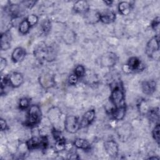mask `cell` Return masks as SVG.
<instances>
[{"label":"cell","mask_w":160,"mask_h":160,"mask_svg":"<svg viewBox=\"0 0 160 160\" xmlns=\"http://www.w3.org/2000/svg\"><path fill=\"white\" fill-rule=\"evenodd\" d=\"M99 20L105 24H109L114 21L116 19V13L110 10H105L99 12Z\"/></svg>","instance_id":"8"},{"label":"cell","mask_w":160,"mask_h":160,"mask_svg":"<svg viewBox=\"0 0 160 160\" xmlns=\"http://www.w3.org/2000/svg\"><path fill=\"white\" fill-rule=\"evenodd\" d=\"M64 40L66 42H68V41H70V44L72 43L75 40V34L72 31H68L65 32L64 35Z\"/></svg>","instance_id":"24"},{"label":"cell","mask_w":160,"mask_h":160,"mask_svg":"<svg viewBox=\"0 0 160 160\" xmlns=\"http://www.w3.org/2000/svg\"><path fill=\"white\" fill-rule=\"evenodd\" d=\"M159 130H160V126L159 124H157L155 128L152 131V136L154 139L157 141V142L159 143Z\"/></svg>","instance_id":"28"},{"label":"cell","mask_w":160,"mask_h":160,"mask_svg":"<svg viewBox=\"0 0 160 160\" xmlns=\"http://www.w3.org/2000/svg\"><path fill=\"white\" fill-rule=\"evenodd\" d=\"M85 74V68L82 65H78L74 69V74L78 78L82 77Z\"/></svg>","instance_id":"26"},{"label":"cell","mask_w":160,"mask_h":160,"mask_svg":"<svg viewBox=\"0 0 160 160\" xmlns=\"http://www.w3.org/2000/svg\"><path fill=\"white\" fill-rule=\"evenodd\" d=\"M74 145L79 148V149H89L90 148V144L89 142L82 138H77L74 142Z\"/></svg>","instance_id":"21"},{"label":"cell","mask_w":160,"mask_h":160,"mask_svg":"<svg viewBox=\"0 0 160 160\" xmlns=\"http://www.w3.org/2000/svg\"><path fill=\"white\" fill-rule=\"evenodd\" d=\"M159 49V35L152 38L147 44L146 52L149 57H154L155 52H158Z\"/></svg>","instance_id":"4"},{"label":"cell","mask_w":160,"mask_h":160,"mask_svg":"<svg viewBox=\"0 0 160 160\" xmlns=\"http://www.w3.org/2000/svg\"><path fill=\"white\" fill-rule=\"evenodd\" d=\"M148 116L151 121H158L159 119V108H154L151 110H149Z\"/></svg>","instance_id":"23"},{"label":"cell","mask_w":160,"mask_h":160,"mask_svg":"<svg viewBox=\"0 0 160 160\" xmlns=\"http://www.w3.org/2000/svg\"><path fill=\"white\" fill-rule=\"evenodd\" d=\"M94 118H95V111L94 109L88 110L83 115V117L80 123V126L82 128L88 126V125L91 124V122L94 121Z\"/></svg>","instance_id":"12"},{"label":"cell","mask_w":160,"mask_h":160,"mask_svg":"<svg viewBox=\"0 0 160 160\" xmlns=\"http://www.w3.org/2000/svg\"><path fill=\"white\" fill-rule=\"evenodd\" d=\"M117 60L118 58L114 53L108 52L101 56L100 63L104 67H112L116 63Z\"/></svg>","instance_id":"5"},{"label":"cell","mask_w":160,"mask_h":160,"mask_svg":"<svg viewBox=\"0 0 160 160\" xmlns=\"http://www.w3.org/2000/svg\"><path fill=\"white\" fill-rule=\"evenodd\" d=\"M26 19L28 21V22L29 23L31 26H33V25H35L38 21V16L34 15V14H31V15L28 16V17L26 18Z\"/></svg>","instance_id":"30"},{"label":"cell","mask_w":160,"mask_h":160,"mask_svg":"<svg viewBox=\"0 0 160 160\" xmlns=\"http://www.w3.org/2000/svg\"><path fill=\"white\" fill-rule=\"evenodd\" d=\"M110 99L112 103L115 106H118L124 99L123 91L119 87H116L111 92Z\"/></svg>","instance_id":"6"},{"label":"cell","mask_w":160,"mask_h":160,"mask_svg":"<svg viewBox=\"0 0 160 160\" xmlns=\"http://www.w3.org/2000/svg\"><path fill=\"white\" fill-rule=\"evenodd\" d=\"M152 28L154 30H158L159 26V18L156 17L152 22Z\"/></svg>","instance_id":"32"},{"label":"cell","mask_w":160,"mask_h":160,"mask_svg":"<svg viewBox=\"0 0 160 160\" xmlns=\"http://www.w3.org/2000/svg\"><path fill=\"white\" fill-rule=\"evenodd\" d=\"M138 108H139V110L140 112L142 114H145L149 111L148 105L147 102L144 100H142L140 101V102L138 105Z\"/></svg>","instance_id":"25"},{"label":"cell","mask_w":160,"mask_h":160,"mask_svg":"<svg viewBox=\"0 0 160 160\" xmlns=\"http://www.w3.org/2000/svg\"><path fill=\"white\" fill-rule=\"evenodd\" d=\"M104 148L106 152L111 157H116L118 153V146L114 140H108L104 142Z\"/></svg>","instance_id":"10"},{"label":"cell","mask_w":160,"mask_h":160,"mask_svg":"<svg viewBox=\"0 0 160 160\" xmlns=\"http://www.w3.org/2000/svg\"><path fill=\"white\" fill-rule=\"evenodd\" d=\"M6 65H7L6 59L2 57H1V59H0V71H1V72H2V71L5 69Z\"/></svg>","instance_id":"33"},{"label":"cell","mask_w":160,"mask_h":160,"mask_svg":"<svg viewBox=\"0 0 160 160\" xmlns=\"http://www.w3.org/2000/svg\"><path fill=\"white\" fill-rule=\"evenodd\" d=\"M29 100L26 98H21L19 101V108L21 109H26L28 106H29Z\"/></svg>","instance_id":"29"},{"label":"cell","mask_w":160,"mask_h":160,"mask_svg":"<svg viewBox=\"0 0 160 160\" xmlns=\"http://www.w3.org/2000/svg\"><path fill=\"white\" fill-rule=\"evenodd\" d=\"M112 113L114 118L116 120L119 121L122 119L126 114V107L124 104L118 106L116 109H113Z\"/></svg>","instance_id":"19"},{"label":"cell","mask_w":160,"mask_h":160,"mask_svg":"<svg viewBox=\"0 0 160 160\" xmlns=\"http://www.w3.org/2000/svg\"><path fill=\"white\" fill-rule=\"evenodd\" d=\"M41 118V111L39 106L32 104L29 108L25 124L28 126H34L40 121Z\"/></svg>","instance_id":"1"},{"label":"cell","mask_w":160,"mask_h":160,"mask_svg":"<svg viewBox=\"0 0 160 160\" xmlns=\"http://www.w3.org/2000/svg\"><path fill=\"white\" fill-rule=\"evenodd\" d=\"M118 136L119 139L121 140L126 141L128 139V138L129 137L131 134V129H130V126L129 124H124L122 126H121L118 131Z\"/></svg>","instance_id":"18"},{"label":"cell","mask_w":160,"mask_h":160,"mask_svg":"<svg viewBox=\"0 0 160 160\" xmlns=\"http://www.w3.org/2000/svg\"><path fill=\"white\" fill-rule=\"evenodd\" d=\"M74 10L78 13L86 14L89 9V4L86 1H78L74 4Z\"/></svg>","instance_id":"17"},{"label":"cell","mask_w":160,"mask_h":160,"mask_svg":"<svg viewBox=\"0 0 160 160\" xmlns=\"http://www.w3.org/2000/svg\"><path fill=\"white\" fill-rule=\"evenodd\" d=\"M69 83L71 85H75L78 81V77L77 76H76L74 74H71L70 75V76L69 77Z\"/></svg>","instance_id":"31"},{"label":"cell","mask_w":160,"mask_h":160,"mask_svg":"<svg viewBox=\"0 0 160 160\" xmlns=\"http://www.w3.org/2000/svg\"><path fill=\"white\" fill-rule=\"evenodd\" d=\"M143 64L141 63V61L136 57H131L129 58L128 62V67L130 69V71H135V70H140L143 69L142 67Z\"/></svg>","instance_id":"16"},{"label":"cell","mask_w":160,"mask_h":160,"mask_svg":"<svg viewBox=\"0 0 160 160\" xmlns=\"http://www.w3.org/2000/svg\"><path fill=\"white\" fill-rule=\"evenodd\" d=\"M26 56L24 49L21 47H18L14 49L12 52L11 58L14 62H20L23 60Z\"/></svg>","instance_id":"13"},{"label":"cell","mask_w":160,"mask_h":160,"mask_svg":"<svg viewBox=\"0 0 160 160\" xmlns=\"http://www.w3.org/2000/svg\"><path fill=\"white\" fill-rule=\"evenodd\" d=\"M104 3H106L107 5H111V4L112 3V1H104Z\"/></svg>","instance_id":"35"},{"label":"cell","mask_w":160,"mask_h":160,"mask_svg":"<svg viewBox=\"0 0 160 160\" xmlns=\"http://www.w3.org/2000/svg\"><path fill=\"white\" fill-rule=\"evenodd\" d=\"M118 9L119 12L122 15H128L130 13L131 9V6L128 2L122 1L119 2L118 5Z\"/></svg>","instance_id":"20"},{"label":"cell","mask_w":160,"mask_h":160,"mask_svg":"<svg viewBox=\"0 0 160 160\" xmlns=\"http://www.w3.org/2000/svg\"><path fill=\"white\" fill-rule=\"evenodd\" d=\"M8 78L9 84L14 88L20 86L23 82V76L19 72H12L9 76H8Z\"/></svg>","instance_id":"9"},{"label":"cell","mask_w":160,"mask_h":160,"mask_svg":"<svg viewBox=\"0 0 160 160\" xmlns=\"http://www.w3.org/2000/svg\"><path fill=\"white\" fill-rule=\"evenodd\" d=\"M39 84L44 89H48L52 88L55 84L54 78L49 73L42 74L39 78Z\"/></svg>","instance_id":"7"},{"label":"cell","mask_w":160,"mask_h":160,"mask_svg":"<svg viewBox=\"0 0 160 160\" xmlns=\"http://www.w3.org/2000/svg\"><path fill=\"white\" fill-rule=\"evenodd\" d=\"M30 27H31V26H30L29 23L28 22L27 19H25L21 22L19 26V31L21 34H25L29 31Z\"/></svg>","instance_id":"22"},{"label":"cell","mask_w":160,"mask_h":160,"mask_svg":"<svg viewBox=\"0 0 160 160\" xmlns=\"http://www.w3.org/2000/svg\"><path fill=\"white\" fill-rule=\"evenodd\" d=\"M48 139L45 136L41 138L33 137L26 142V146L29 149H34L38 148H46L48 146Z\"/></svg>","instance_id":"3"},{"label":"cell","mask_w":160,"mask_h":160,"mask_svg":"<svg viewBox=\"0 0 160 160\" xmlns=\"http://www.w3.org/2000/svg\"><path fill=\"white\" fill-rule=\"evenodd\" d=\"M80 124L75 116H68L64 121V128L69 133L76 132L79 128Z\"/></svg>","instance_id":"2"},{"label":"cell","mask_w":160,"mask_h":160,"mask_svg":"<svg viewBox=\"0 0 160 160\" xmlns=\"http://www.w3.org/2000/svg\"><path fill=\"white\" fill-rule=\"evenodd\" d=\"M61 112L57 107H53L49 109L48 112V117L51 123L55 124L59 121L61 118Z\"/></svg>","instance_id":"11"},{"label":"cell","mask_w":160,"mask_h":160,"mask_svg":"<svg viewBox=\"0 0 160 160\" xmlns=\"http://www.w3.org/2000/svg\"><path fill=\"white\" fill-rule=\"evenodd\" d=\"M0 123H1V131L6 130V128H7V126H8L6 121L4 119H1Z\"/></svg>","instance_id":"34"},{"label":"cell","mask_w":160,"mask_h":160,"mask_svg":"<svg viewBox=\"0 0 160 160\" xmlns=\"http://www.w3.org/2000/svg\"><path fill=\"white\" fill-rule=\"evenodd\" d=\"M41 29L45 33L48 32L51 29V22L48 19L44 20L41 23Z\"/></svg>","instance_id":"27"},{"label":"cell","mask_w":160,"mask_h":160,"mask_svg":"<svg viewBox=\"0 0 160 160\" xmlns=\"http://www.w3.org/2000/svg\"><path fill=\"white\" fill-rule=\"evenodd\" d=\"M156 83L154 81L151 80L144 81L142 83V89L144 93L146 94H151L156 90Z\"/></svg>","instance_id":"14"},{"label":"cell","mask_w":160,"mask_h":160,"mask_svg":"<svg viewBox=\"0 0 160 160\" xmlns=\"http://www.w3.org/2000/svg\"><path fill=\"white\" fill-rule=\"evenodd\" d=\"M11 34L8 32H4L1 35V49L6 51L11 46Z\"/></svg>","instance_id":"15"}]
</instances>
